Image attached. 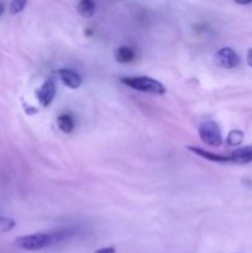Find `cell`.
Segmentation results:
<instances>
[{"instance_id":"cell-1","label":"cell","mask_w":252,"mask_h":253,"mask_svg":"<svg viewBox=\"0 0 252 253\" xmlns=\"http://www.w3.org/2000/svg\"><path fill=\"white\" fill-rule=\"evenodd\" d=\"M120 82L135 90L143 91V93L156 94V95H163L166 93L163 84L150 77H123Z\"/></svg>"},{"instance_id":"cell-5","label":"cell","mask_w":252,"mask_h":253,"mask_svg":"<svg viewBox=\"0 0 252 253\" xmlns=\"http://www.w3.org/2000/svg\"><path fill=\"white\" fill-rule=\"evenodd\" d=\"M37 99L42 106H49V104L53 101L54 95H56V83L53 78H48L41 88L36 91Z\"/></svg>"},{"instance_id":"cell-3","label":"cell","mask_w":252,"mask_h":253,"mask_svg":"<svg viewBox=\"0 0 252 253\" xmlns=\"http://www.w3.org/2000/svg\"><path fill=\"white\" fill-rule=\"evenodd\" d=\"M200 140L212 147H219L222 143V133L215 121H205L199 126Z\"/></svg>"},{"instance_id":"cell-4","label":"cell","mask_w":252,"mask_h":253,"mask_svg":"<svg viewBox=\"0 0 252 253\" xmlns=\"http://www.w3.org/2000/svg\"><path fill=\"white\" fill-rule=\"evenodd\" d=\"M215 62L221 68L232 69L240 64V57L230 47H222L215 53Z\"/></svg>"},{"instance_id":"cell-6","label":"cell","mask_w":252,"mask_h":253,"mask_svg":"<svg viewBox=\"0 0 252 253\" xmlns=\"http://www.w3.org/2000/svg\"><path fill=\"white\" fill-rule=\"evenodd\" d=\"M59 78H61L62 83L64 84L66 86L71 89H77L82 85V77L79 76L77 72L72 71V69H59L58 71Z\"/></svg>"},{"instance_id":"cell-9","label":"cell","mask_w":252,"mask_h":253,"mask_svg":"<svg viewBox=\"0 0 252 253\" xmlns=\"http://www.w3.org/2000/svg\"><path fill=\"white\" fill-rule=\"evenodd\" d=\"M136 58V53L127 46H120L115 51V59L119 63H130Z\"/></svg>"},{"instance_id":"cell-8","label":"cell","mask_w":252,"mask_h":253,"mask_svg":"<svg viewBox=\"0 0 252 253\" xmlns=\"http://www.w3.org/2000/svg\"><path fill=\"white\" fill-rule=\"evenodd\" d=\"M231 163L236 165H247L252 162V146H246V147H240L235 150L230 155Z\"/></svg>"},{"instance_id":"cell-12","label":"cell","mask_w":252,"mask_h":253,"mask_svg":"<svg viewBox=\"0 0 252 253\" xmlns=\"http://www.w3.org/2000/svg\"><path fill=\"white\" fill-rule=\"evenodd\" d=\"M245 135L242 131L240 130H232L230 131L229 135H227L226 143L229 146H240L242 142H244Z\"/></svg>"},{"instance_id":"cell-15","label":"cell","mask_w":252,"mask_h":253,"mask_svg":"<svg viewBox=\"0 0 252 253\" xmlns=\"http://www.w3.org/2000/svg\"><path fill=\"white\" fill-rule=\"evenodd\" d=\"M116 250L114 247H103V249L98 250L95 253H115Z\"/></svg>"},{"instance_id":"cell-17","label":"cell","mask_w":252,"mask_h":253,"mask_svg":"<svg viewBox=\"0 0 252 253\" xmlns=\"http://www.w3.org/2000/svg\"><path fill=\"white\" fill-rule=\"evenodd\" d=\"M234 1L239 5H249L251 4L252 0H234Z\"/></svg>"},{"instance_id":"cell-16","label":"cell","mask_w":252,"mask_h":253,"mask_svg":"<svg viewBox=\"0 0 252 253\" xmlns=\"http://www.w3.org/2000/svg\"><path fill=\"white\" fill-rule=\"evenodd\" d=\"M246 61H247V64H249L250 67H252V48H250L249 51H247Z\"/></svg>"},{"instance_id":"cell-2","label":"cell","mask_w":252,"mask_h":253,"mask_svg":"<svg viewBox=\"0 0 252 253\" xmlns=\"http://www.w3.org/2000/svg\"><path fill=\"white\" fill-rule=\"evenodd\" d=\"M53 242V237L48 234H32L26 235V236L17 237L15 245L17 247L26 251H37L44 247L49 246Z\"/></svg>"},{"instance_id":"cell-7","label":"cell","mask_w":252,"mask_h":253,"mask_svg":"<svg viewBox=\"0 0 252 253\" xmlns=\"http://www.w3.org/2000/svg\"><path fill=\"white\" fill-rule=\"evenodd\" d=\"M188 150L190 152L195 153L199 157L205 158V160L210 161V162H216V163H231V160H230V156H222V155H215V153L209 152V151H205L203 148L194 147V146H189Z\"/></svg>"},{"instance_id":"cell-10","label":"cell","mask_w":252,"mask_h":253,"mask_svg":"<svg viewBox=\"0 0 252 253\" xmlns=\"http://www.w3.org/2000/svg\"><path fill=\"white\" fill-rule=\"evenodd\" d=\"M96 10V4L94 0H79L77 5V11L83 17H91Z\"/></svg>"},{"instance_id":"cell-13","label":"cell","mask_w":252,"mask_h":253,"mask_svg":"<svg viewBox=\"0 0 252 253\" xmlns=\"http://www.w3.org/2000/svg\"><path fill=\"white\" fill-rule=\"evenodd\" d=\"M16 222L10 217L0 216V232H9L15 227Z\"/></svg>"},{"instance_id":"cell-18","label":"cell","mask_w":252,"mask_h":253,"mask_svg":"<svg viewBox=\"0 0 252 253\" xmlns=\"http://www.w3.org/2000/svg\"><path fill=\"white\" fill-rule=\"evenodd\" d=\"M2 12H4V5H2L1 2H0V16H1V15H2Z\"/></svg>"},{"instance_id":"cell-11","label":"cell","mask_w":252,"mask_h":253,"mask_svg":"<svg viewBox=\"0 0 252 253\" xmlns=\"http://www.w3.org/2000/svg\"><path fill=\"white\" fill-rule=\"evenodd\" d=\"M57 124H58V127L66 133H71L74 130V120L68 114L59 115L58 119H57Z\"/></svg>"},{"instance_id":"cell-14","label":"cell","mask_w":252,"mask_h":253,"mask_svg":"<svg viewBox=\"0 0 252 253\" xmlns=\"http://www.w3.org/2000/svg\"><path fill=\"white\" fill-rule=\"evenodd\" d=\"M27 4V0H12L10 4V14L16 15L25 9Z\"/></svg>"}]
</instances>
